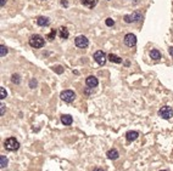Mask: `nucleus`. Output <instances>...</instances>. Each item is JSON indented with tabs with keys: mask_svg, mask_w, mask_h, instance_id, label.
Listing matches in <instances>:
<instances>
[{
	"mask_svg": "<svg viewBox=\"0 0 173 171\" xmlns=\"http://www.w3.org/2000/svg\"><path fill=\"white\" fill-rule=\"evenodd\" d=\"M44 44H45V41H44V39H43V36L38 35V34L32 35L31 39H29V45H31L32 47H34V49H40V47L44 46Z\"/></svg>",
	"mask_w": 173,
	"mask_h": 171,
	"instance_id": "1",
	"label": "nucleus"
},
{
	"mask_svg": "<svg viewBox=\"0 0 173 171\" xmlns=\"http://www.w3.org/2000/svg\"><path fill=\"white\" fill-rule=\"evenodd\" d=\"M4 146H5V149H7L10 152H13V150H17L18 148H20V142H18L15 137H9V138L5 140Z\"/></svg>",
	"mask_w": 173,
	"mask_h": 171,
	"instance_id": "2",
	"label": "nucleus"
},
{
	"mask_svg": "<svg viewBox=\"0 0 173 171\" xmlns=\"http://www.w3.org/2000/svg\"><path fill=\"white\" fill-rule=\"evenodd\" d=\"M60 97H61V100H62L64 102L71 103V102H73L74 98H76V93H74L72 90H65V91H62V92L60 93Z\"/></svg>",
	"mask_w": 173,
	"mask_h": 171,
	"instance_id": "3",
	"label": "nucleus"
},
{
	"mask_svg": "<svg viewBox=\"0 0 173 171\" xmlns=\"http://www.w3.org/2000/svg\"><path fill=\"white\" fill-rule=\"evenodd\" d=\"M159 115H160L162 119L168 120V119H171V118L173 117V110H172V108L168 107V106L161 107V109L159 110Z\"/></svg>",
	"mask_w": 173,
	"mask_h": 171,
	"instance_id": "4",
	"label": "nucleus"
},
{
	"mask_svg": "<svg viewBox=\"0 0 173 171\" xmlns=\"http://www.w3.org/2000/svg\"><path fill=\"white\" fill-rule=\"evenodd\" d=\"M94 60L97 61V63H98V64H100V66H104V64L106 63L107 56H106V53H105L104 51L99 50V51H97V52L94 53Z\"/></svg>",
	"mask_w": 173,
	"mask_h": 171,
	"instance_id": "5",
	"label": "nucleus"
},
{
	"mask_svg": "<svg viewBox=\"0 0 173 171\" xmlns=\"http://www.w3.org/2000/svg\"><path fill=\"white\" fill-rule=\"evenodd\" d=\"M124 44L127 46H129V47L136 46L137 45V36L134 35V34H132V33L126 34V36H124Z\"/></svg>",
	"mask_w": 173,
	"mask_h": 171,
	"instance_id": "6",
	"label": "nucleus"
},
{
	"mask_svg": "<svg viewBox=\"0 0 173 171\" xmlns=\"http://www.w3.org/2000/svg\"><path fill=\"white\" fill-rule=\"evenodd\" d=\"M74 43H76V46H77V47H81V49L87 47V46H88V44H89L88 39H87V38H85L84 35H79V36H77L76 39H74Z\"/></svg>",
	"mask_w": 173,
	"mask_h": 171,
	"instance_id": "7",
	"label": "nucleus"
},
{
	"mask_svg": "<svg viewBox=\"0 0 173 171\" xmlns=\"http://www.w3.org/2000/svg\"><path fill=\"white\" fill-rule=\"evenodd\" d=\"M85 84H87L88 87L93 89V87H97L98 86L99 81H98V78H95L94 75H89V77L85 79Z\"/></svg>",
	"mask_w": 173,
	"mask_h": 171,
	"instance_id": "8",
	"label": "nucleus"
},
{
	"mask_svg": "<svg viewBox=\"0 0 173 171\" xmlns=\"http://www.w3.org/2000/svg\"><path fill=\"white\" fill-rule=\"evenodd\" d=\"M106 155H107V158H109V159H111V160H116V159H118L120 153H118V150H117V149L112 148V149H110V150L107 152Z\"/></svg>",
	"mask_w": 173,
	"mask_h": 171,
	"instance_id": "9",
	"label": "nucleus"
},
{
	"mask_svg": "<svg viewBox=\"0 0 173 171\" xmlns=\"http://www.w3.org/2000/svg\"><path fill=\"white\" fill-rule=\"evenodd\" d=\"M138 136H139V134L137 131H128L126 134V140L128 142H133V141H136L138 138Z\"/></svg>",
	"mask_w": 173,
	"mask_h": 171,
	"instance_id": "10",
	"label": "nucleus"
},
{
	"mask_svg": "<svg viewBox=\"0 0 173 171\" xmlns=\"http://www.w3.org/2000/svg\"><path fill=\"white\" fill-rule=\"evenodd\" d=\"M37 24L40 27H46L50 24V20L48 17H38L37 18Z\"/></svg>",
	"mask_w": 173,
	"mask_h": 171,
	"instance_id": "11",
	"label": "nucleus"
},
{
	"mask_svg": "<svg viewBox=\"0 0 173 171\" xmlns=\"http://www.w3.org/2000/svg\"><path fill=\"white\" fill-rule=\"evenodd\" d=\"M72 121H73V119H72V117L70 115V114H64V115H61V123L64 125L68 126V125L72 124Z\"/></svg>",
	"mask_w": 173,
	"mask_h": 171,
	"instance_id": "12",
	"label": "nucleus"
},
{
	"mask_svg": "<svg viewBox=\"0 0 173 171\" xmlns=\"http://www.w3.org/2000/svg\"><path fill=\"white\" fill-rule=\"evenodd\" d=\"M81 3H82L84 6H87V7H89V9H93L95 5H97L98 0H81Z\"/></svg>",
	"mask_w": 173,
	"mask_h": 171,
	"instance_id": "13",
	"label": "nucleus"
},
{
	"mask_svg": "<svg viewBox=\"0 0 173 171\" xmlns=\"http://www.w3.org/2000/svg\"><path fill=\"white\" fill-rule=\"evenodd\" d=\"M107 58H109L111 62H113V63H122V58H121V57H118L117 55L110 53V55L107 56Z\"/></svg>",
	"mask_w": 173,
	"mask_h": 171,
	"instance_id": "14",
	"label": "nucleus"
},
{
	"mask_svg": "<svg viewBox=\"0 0 173 171\" xmlns=\"http://www.w3.org/2000/svg\"><path fill=\"white\" fill-rule=\"evenodd\" d=\"M130 17H132V21H133V22H139L142 18H143V16H142V13H140L139 11H134V12L130 15Z\"/></svg>",
	"mask_w": 173,
	"mask_h": 171,
	"instance_id": "15",
	"label": "nucleus"
},
{
	"mask_svg": "<svg viewBox=\"0 0 173 171\" xmlns=\"http://www.w3.org/2000/svg\"><path fill=\"white\" fill-rule=\"evenodd\" d=\"M150 57H151L152 60L157 61V60L161 58V52H160L159 50H151V51H150Z\"/></svg>",
	"mask_w": 173,
	"mask_h": 171,
	"instance_id": "16",
	"label": "nucleus"
},
{
	"mask_svg": "<svg viewBox=\"0 0 173 171\" xmlns=\"http://www.w3.org/2000/svg\"><path fill=\"white\" fill-rule=\"evenodd\" d=\"M59 34H60V36L62 38V39H67L68 35H70L68 29H67L66 27H61V28L59 29Z\"/></svg>",
	"mask_w": 173,
	"mask_h": 171,
	"instance_id": "17",
	"label": "nucleus"
},
{
	"mask_svg": "<svg viewBox=\"0 0 173 171\" xmlns=\"http://www.w3.org/2000/svg\"><path fill=\"white\" fill-rule=\"evenodd\" d=\"M7 166V158L5 155H0V167L4 169Z\"/></svg>",
	"mask_w": 173,
	"mask_h": 171,
	"instance_id": "18",
	"label": "nucleus"
},
{
	"mask_svg": "<svg viewBox=\"0 0 173 171\" xmlns=\"http://www.w3.org/2000/svg\"><path fill=\"white\" fill-rule=\"evenodd\" d=\"M11 81L15 83V84H20L21 83V78H20V75L18 74H13L12 77H11Z\"/></svg>",
	"mask_w": 173,
	"mask_h": 171,
	"instance_id": "19",
	"label": "nucleus"
},
{
	"mask_svg": "<svg viewBox=\"0 0 173 171\" xmlns=\"http://www.w3.org/2000/svg\"><path fill=\"white\" fill-rule=\"evenodd\" d=\"M55 35H56V30H54V29H52V30H51V32L48 34L46 39H49V40L51 41V40H54V39H55Z\"/></svg>",
	"mask_w": 173,
	"mask_h": 171,
	"instance_id": "20",
	"label": "nucleus"
},
{
	"mask_svg": "<svg viewBox=\"0 0 173 171\" xmlns=\"http://www.w3.org/2000/svg\"><path fill=\"white\" fill-rule=\"evenodd\" d=\"M6 53H7V49H6V46L1 45V46H0V56L4 57Z\"/></svg>",
	"mask_w": 173,
	"mask_h": 171,
	"instance_id": "21",
	"label": "nucleus"
},
{
	"mask_svg": "<svg viewBox=\"0 0 173 171\" xmlns=\"http://www.w3.org/2000/svg\"><path fill=\"white\" fill-rule=\"evenodd\" d=\"M6 91H5V89L4 87H0V98H1V100H4L5 97H6Z\"/></svg>",
	"mask_w": 173,
	"mask_h": 171,
	"instance_id": "22",
	"label": "nucleus"
},
{
	"mask_svg": "<svg viewBox=\"0 0 173 171\" xmlns=\"http://www.w3.org/2000/svg\"><path fill=\"white\" fill-rule=\"evenodd\" d=\"M123 20H124V22L126 23H132L133 21H132V17H130V15H126L124 17H123Z\"/></svg>",
	"mask_w": 173,
	"mask_h": 171,
	"instance_id": "23",
	"label": "nucleus"
},
{
	"mask_svg": "<svg viewBox=\"0 0 173 171\" xmlns=\"http://www.w3.org/2000/svg\"><path fill=\"white\" fill-rule=\"evenodd\" d=\"M115 24V21L112 20V18H106V26H109V27H112Z\"/></svg>",
	"mask_w": 173,
	"mask_h": 171,
	"instance_id": "24",
	"label": "nucleus"
},
{
	"mask_svg": "<svg viewBox=\"0 0 173 171\" xmlns=\"http://www.w3.org/2000/svg\"><path fill=\"white\" fill-rule=\"evenodd\" d=\"M35 86H37V80H35V79H32V80L29 81V87H31V89H35Z\"/></svg>",
	"mask_w": 173,
	"mask_h": 171,
	"instance_id": "25",
	"label": "nucleus"
},
{
	"mask_svg": "<svg viewBox=\"0 0 173 171\" xmlns=\"http://www.w3.org/2000/svg\"><path fill=\"white\" fill-rule=\"evenodd\" d=\"M61 68H62V67L57 66V67H55V68H52V69H54V70H55L56 73H59V74H60V73H62V69H61Z\"/></svg>",
	"mask_w": 173,
	"mask_h": 171,
	"instance_id": "26",
	"label": "nucleus"
},
{
	"mask_svg": "<svg viewBox=\"0 0 173 171\" xmlns=\"http://www.w3.org/2000/svg\"><path fill=\"white\" fill-rule=\"evenodd\" d=\"M0 107H1V115H4V112H5V106L1 103V106H0Z\"/></svg>",
	"mask_w": 173,
	"mask_h": 171,
	"instance_id": "27",
	"label": "nucleus"
},
{
	"mask_svg": "<svg viewBox=\"0 0 173 171\" xmlns=\"http://www.w3.org/2000/svg\"><path fill=\"white\" fill-rule=\"evenodd\" d=\"M93 171H104V170H103L101 167H95V169H94Z\"/></svg>",
	"mask_w": 173,
	"mask_h": 171,
	"instance_id": "28",
	"label": "nucleus"
},
{
	"mask_svg": "<svg viewBox=\"0 0 173 171\" xmlns=\"http://www.w3.org/2000/svg\"><path fill=\"white\" fill-rule=\"evenodd\" d=\"M5 4H6V0H1V4H0V5H1V7H4Z\"/></svg>",
	"mask_w": 173,
	"mask_h": 171,
	"instance_id": "29",
	"label": "nucleus"
},
{
	"mask_svg": "<svg viewBox=\"0 0 173 171\" xmlns=\"http://www.w3.org/2000/svg\"><path fill=\"white\" fill-rule=\"evenodd\" d=\"M61 4H62V5H65V6H67V5H68V4H67V1H65V0H62Z\"/></svg>",
	"mask_w": 173,
	"mask_h": 171,
	"instance_id": "30",
	"label": "nucleus"
},
{
	"mask_svg": "<svg viewBox=\"0 0 173 171\" xmlns=\"http://www.w3.org/2000/svg\"><path fill=\"white\" fill-rule=\"evenodd\" d=\"M169 53L173 56V47H171V49H169Z\"/></svg>",
	"mask_w": 173,
	"mask_h": 171,
	"instance_id": "31",
	"label": "nucleus"
},
{
	"mask_svg": "<svg viewBox=\"0 0 173 171\" xmlns=\"http://www.w3.org/2000/svg\"><path fill=\"white\" fill-rule=\"evenodd\" d=\"M161 171H167V170H161Z\"/></svg>",
	"mask_w": 173,
	"mask_h": 171,
	"instance_id": "32",
	"label": "nucleus"
}]
</instances>
